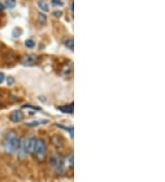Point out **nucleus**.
I'll return each mask as SVG.
<instances>
[{
  "mask_svg": "<svg viewBox=\"0 0 165 182\" xmlns=\"http://www.w3.org/2000/svg\"><path fill=\"white\" fill-rule=\"evenodd\" d=\"M19 139L17 137V133L15 131H9L7 133L4 140V149L8 155H13L17 151Z\"/></svg>",
  "mask_w": 165,
  "mask_h": 182,
  "instance_id": "obj_1",
  "label": "nucleus"
},
{
  "mask_svg": "<svg viewBox=\"0 0 165 182\" xmlns=\"http://www.w3.org/2000/svg\"><path fill=\"white\" fill-rule=\"evenodd\" d=\"M34 154L36 155L37 158L40 161H43L45 155H46V143L44 140L39 139L36 141V145H35V149H34Z\"/></svg>",
  "mask_w": 165,
  "mask_h": 182,
  "instance_id": "obj_2",
  "label": "nucleus"
},
{
  "mask_svg": "<svg viewBox=\"0 0 165 182\" xmlns=\"http://www.w3.org/2000/svg\"><path fill=\"white\" fill-rule=\"evenodd\" d=\"M50 164L51 165L52 168L55 170L56 173L61 174L63 171V160L59 155H54L51 157L50 159Z\"/></svg>",
  "mask_w": 165,
  "mask_h": 182,
  "instance_id": "obj_3",
  "label": "nucleus"
},
{
  "mask_svg": "<svg viewBox=\"0 0 165 182\" xmlns=\"http://www.w3.org/2000/svg\"><path fill=\"white\" fill-rule=\"evenodd\" d=\"M18 153V156L20 160H24L27 157V148H26V140L21 137L19 139V143H18V147H17V151Z\"/></svg>",
  "mask_w": 165,
  "mask_h": 182,
  "instance_id": "obj_4",
  "label": "nucleus"
},
{
  "mask_svg": "<svg viewBox=\"0 0 165 182\" xmlns=\"http://www.w3.org/2000/svg\"><path fill=\"white\" fill-rule=\"evenodd\" d=\"M38 63V57L35 54H27L21 59V63L25 66H32Z\"/></svg>",
  "mask_w": 165,
  "mask_h": 182,
  "instance_id": "obj_5",
  "label": "nucleus"
},
{
  "mask_svg": "<svg viewBox=\"0 0 165 182\" xmlns=\"http://www.w3.org/2000/svg\"><path fill=\"white\" fill-rule=\"evenodd\" d=\"M36 138L33 136H29L27 140H26V148H27V152L28 154H34V149H35V145H36Z\"/></svg>",
  "mask_w": 165,
  "mask_h": 182,
  "instance_id": "obj_6",
  "label": "nucleus"
},
{
  "mask_svg": "<svg viewBox=\"0 0 165 182\" xmlns=\"http://www.w3.org/2000/svg\"><path fill=\"white\" fill-rule=\"evenodd\" d=\"M23 118H24V115L20 110H14L11 112L9 116V119L12 122H20L23 120Z\"/></svg>",
  "mask_w": 165,
  "mask_h": 182,
  "instance_id": "obj_7",
  "label": "nucleus"
},
{
  "mask_svg": "<svg viewBox=\"0 0 165 182\" xmlns=\"http://www.w3.org/2000/svg\"><path fill=\"white\" fill-rule=\"evenodd\" d=\"M62 74L65 75V76H69L72 72H73V63L71 62H68L66 63L63 64L62 70Z\"/></svg>",
  "mask_w": 165,
  "mask_h": 182,
  "instance_id": "obj_8",
  "label": "nucleus"
},
{
  "mask_svg": "<svg viewBox=\"0 0 165 182\" xmlns=\"http://www.w3.org/2000/svg\"><path fill=\"white\" fill-rule=\"evenodd\" d=\"M59 110L62 111L63 113H73L74 112V103H71L69 105H64L58 108Z\"/></svg>",
  "mask_w": 165,
  "mask_h": 182,
  "instance_id": "obj_9",
  "label": "nucleus"
},
{
  "mask_svg": "<svg viewBox=\"0 0 165 182\" xmlns=\"http://www.w3.org/2000/svg\"><path fill=\"white\" fill-rule=\"evenodd\" d=\"M38 7L41 8V10L44 11V12H49L50 11V7H49V5L45 2H42V1H40L38 2Z\"/></svg>",
  "mask_w": 165,
  "mask_h": 182,
  "instance_id": "obj_10",
  "label": "nucleus"
},
{
  "mask_svg": "<svg viewBox=\"0 0 165 182\" xmlns=\"http://www.w3.org/2000/svg\"><path fill=\"white\" fill-rule=\"evenodd\" d=\"M5 7H7V8H14L15 7H16V4H17V2H16V0H5Z\"/></svg>",
  "mask_w": 165,
  "mask_h": 182,
  "instance_id": "obj_11",
  "label": "nucleus"
},
{
  "mask_svg": "<svg viewBox=\"0 0 165 182\" xmlns=\"http://www.w3.org/2000/svg\"><path fill=\"white\" fill-rule=\"evenodd\" d=\"M65 46L67 48H69L70 50L74 51V39H67L64 42Z\"/></svg>",
  "mask_w": 165,
  "mask_h": 182,
  "instance_id": "obj_12",
  "label": "nucleus"
},
{
  "mask_svg": "<svg viewBox=\"0 0 165 182\" xmlns=\"http://www.w3.org/2000/svg\"><path fill=\"white\" fill-rule=\"evenodd\" d=\"M38 20L41 24H44L47 21V17L43 13H39L38 14Z\"/></svg>",
  "mask_w": 165,
  "mask_h": 182,
  "instance_id": "obj_13",
  "label": "nucleus"
},
{
  "mask_svg": "<svg viewBox=\"0 0 165 182\" xmlns=\"http://www.w3.org/2000/svg\"><path fill=\"white\" fill-rule=\"evenodd\" d=\"M25 45L28 48H33L35 46V41L31 39H28V40H25Z\"/></svg>",
  "mask_w": 165,
  "mask_h": 182,
  "instance_id": "obj_14",
  "label": "nucleus"
},
{
  "mask_svg": "<svg viewBox=\"0 0 165 182\" xmlns=\"http://www.w3.org/2000/svg\"><path fill=\"white\" fill-rule=\"evenodd\" d=\"M57 126H59V127H61L62 129H65L67 132H70V134H71V137L73 138L74 137V127L72 126V127H64L63 125H57Z\"/></svg>",
  "mask_w": 165,
  "mask_h": 182,
  "instance_id": "obj_15",
  "label": "nucleus"
},
{
  "mask_svg": "<svg viewBox=\"0 0 165 182\" xmlns=\"http://www.w3.org/2000/svg\"><path fill=\"white\" fill-rule=\"evenodd\" d=\"M7 85H8V86L13 85V84L15 83V79H14V77H8L7 78Z\"/></svg>",
  "mask_w": 165,
  "mask_h": 182,
  "instance_id": "obj_16",
  "label": "nucleus"
},
{
  "mask_svg": "<svg viewBox=\"0 0 165 182\" xmlns=\"http://www.w3.org/2000/svg\"><path fill=\"white\" fill-rule=\"evenodd\" d=\"M51 3L53 6H62L63 2L62 0H51Z\"/></svg>",
  "mask_w": 165,
  "mask_h": 182,
  "instance_id": "obj_17",
  "label": "nucleus"
},
{
  "mask_svg": "<svg viewBox=\"0 0 165 182\" xmlns=\"http://www.w3.org/2000/svg\"><path fill=\"white\" fill-rule=\"evenodd\" d=\"M53 16H54L55 18H61L62 16V12L61 10H55V11L53 12Z\"/></svg>",
  "mask_w": 165,
  "mask_h": 182,
  "instance_id": "obj_18",
  "label": "nucleus"
},
{
  "mask_svg": "<svg viewBox=\"0 0 165 182\" xmlns=\"http://www.w3.org/2000/svg\"><path fill=\"white\" fill-rule=\"evenodd\" d=\"M4 80H5V75L0 72V84H2Z\"/></svg>",
  "mask_w": 165,
  "mask_h": 182,
  "instance_id": "obj_19",
  "label": "nucleus"
},
{
  "mask_svg": "<svg viewBox=\"0 0 165 182\" xmlns=\"http://www.w3.org/2000/svg\"><path fill=\"white\" fill-rule=\"evenodd\" d=\"M5 5H3L2 3H0V11H3L4 9H5Z\"/></svg>",
  "mask_w": 165,
  "mask_h": 182,
  "instance_id": "obj_20",
  "label": "nucleus"
}]
</instances>
